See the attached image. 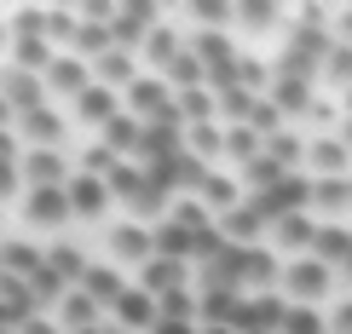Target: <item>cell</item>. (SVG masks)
<instances>
[{"instance_id":"6da1fadb","label":"cell","mask_w":352,"mask_h":334,"mask_svg":"<svg viewBox=\"0 0 352 334\" xmlns=\"http://www.w3.org/2000/svg\"><path fill=\"white\" fill-rule=\"evenodd\" d=\"M283 288H289V306H318V300H329V288H335V271L324 265V259L300 254L295 265L283 271Z\"/></svg>"},{"instance_id":"7a4b0ae2","label":"cell","mask_w":352,"mask_h":334,"mask_svg":"<svg viewBox=\"0 0 352 334\" xmlns=\"http://www.w3.org/2000/svg\"><path fill=\"white\" fill-rule=\"evenodd\" d=\"M156 18H162V6H151V0L116 6V18H110V40H116L122 52H139V47H144V35L156 29Z\"/></svg>"},{"instance_id":"3957f363","label":"cell","mask_w":352,"mask_h":334,"mask_svg":"<svg viewBox=\"0 0 352 334\" xmlns=\"http://www.w3.org/2000/svg\"><path fill=\"white\" fill-rule=\"evenodd\" d=\"M18 173H23V191H58V184H69V162L58 150H23Z\"/></svg>"},{"instance_id":"277c9868","label":"cell","mask_w":352,"mask_h":334,"mask_svg":"<svg viewBox=\"0 0 352 334\" xmlns=\"http://www.w3.org/2000/svg\"><path fill=\"white\" fill-rule=\"evenodd\" d=\"M64 196H69V219H104V208H110V184L104 179H93V173H69V184H64Z\"/></svg>"},{"instance_id":"5b68a950","label":"cell","mask_w":352,"mask_h":334,"mask_svg":"<svg viewBox=\"0 0 352 334\" xmlns=\"http://www.w3.org/2000/svg\"><path fill=\"white\" fill-rule=\"evenodd\" d=\"M41 86H47V93H64V98H81L87 86H93V64L76 58V52H58L47 64V75H41Z\"/></svg>"},{"instance_id":"8992f818","label":"cell","mask_w":352,"mask_h":334,"mask_svg":"<svg viewBox=\"0 0 352 334\" xmlns=\"http://www.w3.org/2000/svg\"><path fill=\"white\" fill-rule=\"evenodd\" d=\"M266 237H272V254H312L318 219H312V213H283V219L266 225Z\"/></svg>"},{"instance_id":"52a82bcc","label":"cell","mask_w":352,"mask_h":334,"mask_svg":"<svg viewBox=\"0 0 352 334\" xmlns=\"http://www.w3.org/2000/svg\"><path fill=\"white\" fill-rule=\"evenodd\" d=\"M18 139H23V150H58V139H64V115H52L47 104L23 110L18 115Z\"/></svg>"},{"instance_id":"ba28073f","label":"cell","mask_w":352,"mask_h":334,"mask_svg":"<svg viewBox=\"0 0 352 334\" xmlns=\"http://www.w3.org/2000/svg\"><path fill=\"white\" fill-rule=\"evenodd\" d=\"M197 202H202V208H208L214 213V219H219V213H231V208H243V179H231V173H219V167H208V173H202V184H197Z\"/></svg>"},{"instance_id":"9c48e42d","label":"cell","mask_w":352,"mask_h":334,"mask_svg":"<svg viewBox=\"0 0 352 334\" xmlns=\"http://www.w3.org/2000/svg\"><path fill=\"white\" fill-rule=\"evenodd\" d=\"M122 98H127V115H139V121H156V115L173 104V86H168L162 75H139Z\"/></svg>"},{"instance_id":"30bf717a","label":"cell","mask_w":352,"mask_h":334,"mask_svg":"<svg viewBox=\"0 0 352 334\" xmlns=\"http://www.w3.org/2000/svg\"><path fill=\"white\" fill-rule=\"evenodd\" d=\"M23 219L35 225V230L69 225V196H64V184H58V191H23Z\"/></svg>"},{"instance_id":"8fae6325","label":"cell","mask_w":352,"mask_h":334,"mask_svg":"<svg viewBox=\"0 0 352 334\" xmlns=\"http://www.w3.org/2000/svg\"><path fill=\"white\" fill-rule=\"evenodd\" d=\"M214 230L231 242V248H260V237H266V219L254 213V202H243V208H231V213H219Z\"/></svg>"},{"instance_id":"7c38bea8","label":"cell","mask_w":352,"mask_h":334,"mask_svg":"<svg viewBox=\"0 0 352 334\" xmlns=\"http://www.w3.org/2000/svg\"><path fill=\"white\" fill-rule=\"evenodd\" d=\"M185 52V40H179V29L173 23H156L151 35H144V47H139V64L151 69V75H168L173 69V58Z\"/></svg>"},{"instance_id":"4fadbf2b","label":"cell","mask_w":352,"mask_h":334,"mask_svg":"<svg viewBox=\"0 0 352 334\" xmlns=\"http://www.w3.org/2000/svg\"><path fill=\"white\" fill-rule=\"evenodd\" d=\"M116 323L122 329H133V334H151L156 329V294H144V288L133 283V288H122V300H116Z\"/></svg>"},{"instance_id":"5bb4252c","label":"cell","mask_w":352,"mask_h":334,"mask_svg":"<svg viewBox=\"0 0 352 334\" xmlns=\"http://www.w3.org/2000/svg\"><path fill=\"white\" fill-rule=\"evenodd\" d=\"M306 167H312V179H346L352 150L341 139H312V144H306Z\"/></svg>"},{"instance_id":"9a60e30c","label":"cell","mask_w":352,"mask_h":334,"mask_svg":"<svg viewBox=\"0 0 352 334\" xmlns=\"http://www.w3.org/2000/svg\"><path fill=\"white\" fill-rule=\"evenodd\" d=\"M93 81H98V86H110V93H127V86L139 81V52H122V47H110V52L93 64Z\"/></svg>"},{"instance_id":"2e32d148","label":"cell","mask_w":352,"mask_h":334,"mask_svg":"<svg viewBox=\"0 0 352 334\" xmlns=\"http://www.w3.org/2000/svg\"><path fill=\"white\" fill-rule=\"evenodd\" d=\"M76 115H81L87 127H98V133H104L116 115H122V93H110V86H98V81H93V86L76 98Z\"/></svg>"},{"instance_id":"e0dca14e","label":"cell","mask_w":352,"mask_h":334,"mask_svg":"<svg viewBox=\"0 0 352 334\" xmlns=\"http://www.w3.org/2000/svg\"><path fill=\"white\" fill-rule=\"evenodd\" d=\"M110 254H116V259H133V265L156 259V237H151V225H116V230H110Z\"/></svg>"},{"instance_id":"ac0fdd59","label":"cell","mask_w":352,"mask_h":334,"mask_svg":"<svg viewBox=\"0 0 352 334\" xmlns=\"http://www.w3.org/2000/svg\"><path fill=\"white\" fill-rule=\"evenodd\" d=\"M185 277H190L185 259H144V265H139V288H144V294H168V288H185Z\"/></svg>"},{"instance_id":"d6986e66","label":"cell","mask_w":352,"mask_h":334,"mask_svg":"<svg viewBox=\"0 0 352 334\" xmlns=\"http://www.w3.org/2000/svg\"><path fill=\"white\" fill-rule=\"evenodd\" d=\"M41 93H47V86H41V75H29V69H6V75H0V98L12 104V115L35 110Z\"/></svg>"},{"instance_id":"ffe728a7","label":"cell","mask_w":352,"mask_h":334,"mask_svg":"<svg viewBox=\"0 0 352 334\" xmlns=\"http://www.w3.org/2000/svg\"><path fill=\"white\" fill-rule=\"evenodd\" d=\"M173 115H179V127H202V121H219V104L208 86H190V93H173Z\"/></svg>"},{"instance_id":"44dd1931","label":"cell","mask_w":352,"mask_h":334,"mask_svg":"<svg viewBox=\"0 0 352 334\" xmlns=\"http://www.w3.org/2000/svg\"><path fill=\"white\" fill-rule=\"evenodd\" d=\"M98 144H104L110 156H139V144H144V121L122 110V115H116V121L104 127V139H98Z\"/></svg>"},{"instance_id":"7402d4cb","label":"cell","mask_w":352,"mask_h":334,"mask_svg":"<svg viewBox=\"0 0 352 334\" xmlns=\"http://www.w3.org/2000/svg\"><path fill=\"white\" fill-rule=\"evenodd\" d=\"M58 329H64V334H87V329H98V300H87L81 288H69L64 306H58Z\"/></svg>"},{"instance_id":"603a6c76","label":"cell","mask_w":352,"mask_h":334,"mask_svg":"<svg viewBox=\"0 0 352 334\" xmlns=\"http://www.w3.org/2000/svg\"><path fill=\"white\" fill-rule=\"evenodd\" d=\"M272 104L283 110V115H312V86L306 81H295V75H272Z\"/></svg>"},{"instance_id":"cb8c5ba5","label":"cell","mask_w":352,"mask_h":334,"mask_svg":"<svg viewBox=\"0 0 352 334\" xmlns=\"http://www.w3.org/2000/svg\"><path fill=\"white\" fill-rule=\"evenodd\" d=\"M122 271L116 265H87V277H81V294L87 300H98V306H116V300H122Z\"/></svg>"},{"instance_id":"d4e9b609","label":"cell","mask_w":352,"mask_h":334,"mask_svg":"<svg viewBox=\"0 0 352 334\" xmlns=\"http://www.w3.org/2000/svg\"><path fill=\"white\" fill-rule=\"evenodd\" d=\"M58 58V47L47 35H18V47H12V64L29 69V75H47V64Z\"/></svg>"},{"instance_id":"484cf974","label":"cell","mask_w":352,"mask_h":334,"mask_svg":"<svg viewBox=\"0 0 352 334\" xmlns=\"http://www.w3.org/2000/svg\"><path fill=\"white\" fill-rule=\"evenodd\" d=\"M346 254H352V230L346 225H318V242H312V259H324V265H346Z\"/></svg>"},{"instance_id":"4316f807","label":"cell","mask_w":352,"mask_h":334,"mask_svg":"<svg viewBox=\"0 0 352 334\" xmlns=\"http://www.w3.org/2000/svg\"><path fill=\"white\" fill-rule=\"evenodd\" d=\"M47 265V254L35 248V242H0V271H12V277H35V271Z\"/></svg>"},{"instance_id":"83f0119b","label":"cell","mask_w":352,"mask_h":334,"mask_svg":"<svg viewBox=\"0 0 352 334\" xmlns=\"http://www.w3.org/2000/svg\"><path fill=\"white\" fill-rule=\"evenodd\" d=\"M185 150L197 156L202 167H208L214 156H226V127H219V121H202V127H185Z\"/></svg>"},{"instance_id":"f1b7e54d","label":"cell","mask_w":352,"mask_h":334,"mask_svg":"<svg viewBox=\"0 0 352 334\" xmlns=\"http://www.w3.org/2000/svg\"><path fill=\"white\" fill-rule=\"evenodd\" d=\"M151 237H156V259H185V265H190V254H197V237H190V230H179L173 219H162Z\"/></svg>"},{"instance_id":"f546056e","label":"cell","mask_w":352,"mask_h":334,"mask_svg":"<svg viewBox=\"0 0 352 334\" xmlns=\"http://www.w3.org/2000/svg\"><path fill=\"white\" fill-rule=\"evenodd\" d=\"M190 52L202 58V69H219V64H237V52H231L226 29H202V35L190 40Z\"/></svg>"},{"instance_id":"4dcf8cb0","label":"cell","mask_w":352,"mask_h":334,"mask_svg":"<svg viewBox=\"0 0 352 334\" xmlns=\"http://www.w3.org/2000/svg\"><path fill=\"white\" fill-rule=\"evenodd\" d=\"M260 150H266V139H260L254 133V127H226V162H237V167H248V162H254V156Z\"/></svg>"},{"instance_id":"1f68e13d","label":"cell","mask_w":352,"mask_h":334,"mask_svg":"<svg viewBox=\"0 0 352 334\" xmlns=\"http://www.w3.org/2000/svg\"><path fill=\"white\" fill-rule=\"evenodd\" d=\"M168 219L179 225V230H190V237H202V230H214V213L202 208L197 196H173V208H168Z\"/></svg>"},{"instance_id":"d6a6232c","label":"cell","mask_w":352,"mask_h":334,"mask_svg":"<svg viewBox=\"0 0 352 334\" xmlns=\"http://www.w3.org/2000/svg\"><path fill=\"white\" fill-rule=\"evenodd\" d=\"M168 86H173V93H190V86H208V69H202V58L197 52H179V58H173V69H168V75H162Z\"/></svg>"},{"instance_id":"836d02e7","label":"cell","mask_w":352,"mask_h":334,"mask_svg":"<svg viewBox=\"0 0 352 334\" xmlns=\"http://www.w3.org/2000/svg\"><path fill=\"white\" fill-rule=\"evenodd\" d=\"M47 265H52L69 288H81V277H87V259H81L76 242H52V248H47Z\"/></svg>"},{"instance_id":"e575fe53","label":"cell","mask_w":352,"mask_h":334,"mask_svg":"<svg viewBox=\"0 0 352 334\" xmlns=\"http://www.w3.org/2000/svg\"><path fill=\"white\" fill-rule=\"evenodd\" d=\"M104 184H110V196H127V202H139V196H144V184H151V173H144L139 162H116Z\"/></svg>"},{"instance_id":"d590c367","label":"cell","mask_w":352,"mask_h":334,"mask_svg":"<svg viewBox=\"0 0 352 334\" xmlns=\"http://www.w3.org/2000/svg\"><path fill=\"white\" fill-rule=\"evenodd\" d=\"M64 294H69V283L58 277L52 265H41L35 277H29V300H35V306H64Z\"/></svg>"},{"instance_id":"8d00e7d4","label":"cell","mask_w":352,"mask_h":334,"mask_svg":"<svg viewBox=\"0 0 352 334\" xmlns=\"http://www.w3.org/2000/svg\"><path fill=\"white\" fill-rule=\"evenodd\" d=\"M156 317H168V323H197V294H190V288L156 294Z\"/></svg>"},{"instance_id":"74e56055","label":"cell","mask_w":352,"mask_h":334,"mask_svg":"<svg viewBox=\"0 0 352 334\" xmlns=\"http://www.w3.org/2000/svg\"><path fill=\"white\" fill-rule=\"evenodd\" d=\"M277 334H329V317L318 306H289V317H283Z\"/></svg>"},{"instance_id":"f35d334b","label":"cell","mask_w":352,"mask_h":334,"mask_svg":"<svg viewBox=\"0 0 352 334\" xmlns=\"http://www.w3.org/2000/svg\"><path fill=\"white\" fill-rule=\"evenodd\" d=\"M277 179H283V167H277V162H272V156H266V150H260V156H254V162H248V167H243V184H248V191H254V196H266V191H272V184H277Z\"/></svg>"},{"instance_id":"ab89813d","label":"cell","mask_w":352,"mask_h":334,"mask_svg":"<svg viewBox=\"0 0 352 334\" xmlns=\"http://www.w3.org/2000/svg\"><path fill=\"white\" fill-rule=\"evenodd\" d=\"M266 156H272L283 173H295V162H306V144H300L295 133H272V139H266Z\"/></svg>"},{"instance_id":"60d3db41","label":"cell","mask_w":352,"mask_h":334,"mask_svg":"<svg viewBox=\"0 0 352 334\" xmlns=\"http://www.w3.org/2000/svg\"><path fill=\"white\" fill-rule=\"evenodd\" d=\"M243 127H254L260 139H272V133H283V110L272 104V98H254V110H248V121Z\"/></svg>"},{"instance_id":"b9f144b4","label":"cell","mask_w":352,"mask_h":334,"mask_svg":"<svg viewBox=\"0 0 352 334\" xmlns=\"http://www.w3.org/2000/svg\"><path fill=\"white\" fill-rule=\"evenodd\" d=\"M76 29H81L76 6H47V40H52V47H58V40H76Z\"/></svg>"},{"instance_id":"7bdbcfd3","label":"cell","mask_w":352,"mask_h":334,"mask_svg":"<svg viewBox=\"0 0 352 334\" xmlns=\"http://www.w3.org/2000/svg\"><path fill=\"white\" fill-rule=\"evenodd\" d=\"M190 18H197L202 29H219V23H231L237 18V6H231V0H197V6H185Z\"/></svg>"},{"instance_id":"ee69618b","label":"cell","mask_w":352,"mask_h":334,"mask_svg":"<svg viewBox=\"0 0 352 334\" xmlns=\"http://www.w3.org/2000/svg\"><path fill=\"white\" fill-rule=\"evenodd\" d=\"M318 75H329L335 86H352V47H341V40H335V47H329V58H324V69H318Z\"/></svg>"},{"instance_id":"f6af8a7d","label":"cell","mask_w":352,"mask_h":334,"mask_svg":"<svg viewBox=\"0 0 352 334\" xmlns=\"http://www.w3.org/2000/svg\"><path fill=\"white\" fill-rule=\"evenodd\" d=\"M237 18H243L248 29H272L277 18H283V6H272V0H243V6H237Z\"/></svg>"},{"instance_id":"bcb514c9","label":"cell","mask_w":352,"mask_h":334,"mask_svg":"<svg viewBox=\"0 0 352 334\" xmlns=\"http://www.w3.org/2000/svg\"><path fill=\"white\" fill-rule=\"evenodd\" d=\"M116 162H122V156H110L104 144H87V150H81V167H76V173H93V179H110V167H116Z\"/></svg>"},{"instance_id":"7dc6e473","label":"cell","mask_w":352,"mask_h":334,"mask_svg":"<svg viewBox=\"0 0 352 334\" xmlns=\"http://www.w3.org/2000/svg\"><path fill=\"white\" fill-rule=\"evenodd\" d=\"M266 75H272V64H260V58H237V86H243V93H254V98H260Z\"/></svg>"},{"instance_id":"c3c4849f","label":"cell","mask_w":352,"mask_h":334,"mask_svg":"<svg viewBox=\"0 0 352 334\" xmlns=\"http://www.w3.org/2000/svg\"><path fill=\"white\" fill-rule=\"evenodd\" d=\"M12 29L18 35H47V6H18L12 12Z\"/></svg>"},{"instance_id":"681fc988","label":"cell","mask_w":352,"mask_h":334,"mask_svg":"<svg viewBox=\"0 0 352 334\" xmlns=\"http://www.w3.org/2000/svg\"><path fill=\"white\" fill-rule=\"evenodd\" d=\"M12 196H23V173H18V162H0V208Z\"/></svg>"},{"instance_id":"f907efd6","label":"cell","mask_w":352,"mask_h":334,"mask_svg":"<svg viewBox=\"0 0 352 334\" xmlns=\"http://www.w3.org/2000/svg\"><path fill=\"white\" fill-rule=\"evenodd\" d=\"M18 334H64V329H58L52 317H23V323H18Z\"/></svg>"},{"instance_id":"816d5d0a","label":"cell","mask_w":352,"mask_h":334,"mask_svg":"<svg viewBox=\"0 0 352 334\" xmlns=\"http://www.w3.org/2000/svg\"><path fill=\"white\" fill-rule=\"evenodd\" d=\"M151 334H197V323H168V317H156Z\"/></svg>"},{"instance_id":"f5cc1de1","label":"cell","mask_w":352,"mask_h":334,"mask_svg":"<svg viewBox=\"0 0 352 334\" xmlns=\"http://www.w3.org/2000/svg\"><path fill=\"white\" fill-rule=\"evenodd\" d=\"M335 23H341V47H352V6L335 12Z\"/></svg>"},{"instance_id":"db71d44e","label":"cell","mask_w":352,"mask_h":334,"mask_svg":"<svg viewBox=\"0 0 352 334\" xmlns=\"http://www.w3.org/2000/svg\"><path fill=\"white\" fill-rule=\"evenodd\" d=\"M329 329H335V334H352V300H346L341 311H335V323H329Z\"/></svg>"},{"instance_id":"11a10c76","label":"cell","mask_w":352,"mask_h":334,"mask_svg":"<svg viewBox=\"0 0 352 334\" xmlns=\"http://www.w3.org/2000/svg\"><path fill=\"white\" fill-rule=\"evenodd\" d=\"M341 144H346V150H352V115H346V127H341Z\"/></svg>"},{"instance_id":"9f6ffc18","label":"cell","mask_w":352,"mask_h":334,"mask_svg":"<svg viewBox=\"0 0 352 334\" xmlns=\"http://www.w3.org/2000/svg\"><path fill=\"white\" fill-rule=\"evenodd\" d=\"M197 334H237V329H197Z\"/></svg>"},{"instance_id":"6f0895ef","label":"cell","mask_w":352,"mask_h":334,"mask_svg":"<svg viewBox=\"0 0 352 334\" xmlns=\"http://www.w3.org/2000/svg\"><path fill=\"white\" fill-rule=\"evenodd\" d=\"M346 115H352V86H346Z\"/></svg>"},{"instance_id":"680465c9","label":"cell","mask_w":352,"mask_h":334,"mask_svg":"<svg viewBox=\"0 0 352 334\" xmlns=\"http://www.w3.org/2000/svg\"><path fill=\"white\" fill-rule=\"evenodd\" d=\"M346 271H352V254H346Z\"/></svg>"}]
</instances>
